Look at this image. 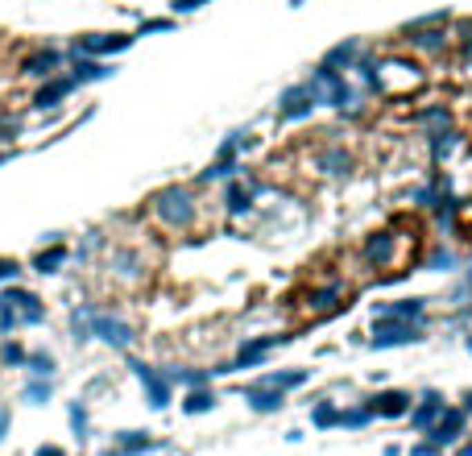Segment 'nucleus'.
Returning <instances> with one entry per match:
<instances>
[{
	"label": "nucleus",
	"mask_w": 472,
	"mask_h": 456,
	"mask_svg": "<svg viewBox=\"0 0 472 456\" xmlns=\"http://www.w3.org/2000/svg\"><path fill=\"white\" fill-rule=\"evenodd\" d=\"M307 370H278V374H265L261 382L265 386H274V390H299V386H307Z\"/></svg>",
	"instance_id": "nucleus-16"
},
{
	"label": "nucleus",
	"mask_w": 472,
	"mask_h": 456,
	"mask_svg": "<svg viewBox=\"0 0 472 456\" xmlns=\"http://www.w3.org/2000/svg\"><path fill=\"white\" fill-rule=\"evenodd\" d=\"M410 456H444V448H435V444H415Z\"/></svg>",
	"instance_id": "nucleus-24"
},
{
	"label": "nucleus",
	"mask_w": 472,
	"mask_h": 456,
	"mask_svg": "<svg viewBox=\"0 0 472 456\" xmlns=\"http://www.w3.org/2000/svg\"><path fill=\"white\" fill-rule=\"evenodd\" d=\"M469 353H472V336H469Z\"/></svg>",
	"instance_id": "nucleus-28"
},
{
	"label": "nucleus",
	"mask_w": 472,
	"mask_h": 456,
	"mask_svg": "<svg viewBox=\"0 0 472 456\" xmlns=\"http://www.w3.org/2000/svg\"><path fill=\"white\" fill-rule=\"evenodd\" d=\"M307 170L315 179H344L352 170V149L340 145V141H319L311 154H307Z\"/></svg>",
	"instance_id": "nucleus-5"
},
{
	"label": "nucleus",
	"mask_w": 472,
	"mask_h": 456,
	"mask_svg": "<svg viewBox=\"0 0 472 456\" xmlns=\"http://www.w3.org/2000/svg\"><path fill=\"white\" fill-rule=\"evenodd\" d=\"M311 423H315V428H340V411H336L332 403H319V407L311 411Z\"/></svg>",
	"instance_id": "nucleus-20"
},
{
	"label": "nucleus",
	"mask_w": 472,
	"mask_h": 456,
	"mask_svg": "<svg viewBox=\"0 0 472 456\" xmlns=\"http://www.w3.org/2000/svg\"><path fill=\"white\" fill-rule=\"evenodd\" d=\"M402 37L415 58H444L452 46V33L444 25H415V29H402Z\"/></svg>",
	"instance_id": "nucleus-7"
},
{
	"label": "nucleus",
	"mask_w": 472,
	"mask_h": 456,
	"mask_svg": "<svg viewBox=\"0 0 472 456\" xmlns=\"http://www.w3.org/2000/svg\"><path fill=\"white\" fill-rule=\"evenodd\" d=\"M199 4H207V0H174L178 12H191V8H199Z\"/></svg>",
	"instance_id": "nucleus-25"
},
{
	"label": "nucleus",
	"mask_w": 472,
	"mask_h": 456,
	"mask_svg": "<svg viewBox=\"0 0 472 456\" xmlns=\"http://www.w3.org/2000/svg\"><path fill=\"white\" fill-rule=\"evenodd\" d=\"M456 145H460V133H456V129H440V133H431V158H435V162H444Z\"/></svg>",
	"instance_id": "nucleus-18"
},
{
	"label": "nucleus",
	"mask_w": 472,
	"mask_h": 456,
	"mask_svg": "<svg viewBox=\"0 0 472 456\" xmlns=\"http://www.w3.org/2000/svg\"><path fill=\"white\" fill-rule=\"evenodd\" d=\"M373 419V411L369 407H357V411H340V428H365Z\"/></svg>",
	"instance_id": "nucleus-21"
},
{
	"label": "nucleus",
	"mask_w": 472,
	"mask_h": 456,
	"mask_svg": "<svg viewBox=\"0 0 472 456\" xmlns=\"http://www.w3.org/2000/svg\"><path fill=\"white\" fill-rule=\"evenodd\" d=\"M419 87H427V66L423 58L415 54H402V50H390L373 62V91L386 95V100H406L415 95Z\"/></svg>",
	"instance_id": "nucleus-1"
},
{
	"label": "nucleus",
	"mask_w": 472,
	"mask_h": 456,
	"mask_svg": "<svg viewBox=\"0 0 472 456\" xmlns=\"http://www.w3.org/2000/svg\"><path fill=\"white\" fill-rule=\"evenodd\" d=\"M245 399H249L257 411H278V407L286 403V390H274V386L257 382V386H249V390H245Z\"/></svg>",
	"instance_id": "nucleus-15"
},
{
	"label": "nucleus",
	"mask_w": 472,
	"mask_h": 456,
	"mask_svg": "<svg viewBox=\"0 0 472 456\" xmlns=\"http://www.w3.org/2000/svg\"><path fill=\"white\" fill-rule=\"evenodd\" d=\"M286 336H257V340H245L240 345V353H236V365L240 370H249V365H261L265 361V353L274 349V345H282Z\"/></svg>",
	"instance_id": "nucleus-13"
},
{
	"label": "nucleus",
	"mask_w": 472,
	"mask_h": 456,
	"mask_svg": "<svg viewBox=\"0 0 472 456\" xmlns=\"http://www.w3.org/2000/svg\"><path fill=\"white\" fill-rule=\"evenodd\" d=\"M402 228H406V216H394L386 228H377V232H369L365 241H361V262H365V270H394V266H402L410 253H406V237H402ZM398 274V270H394Z\"/></svg>",
	"instance_id": "nucleus-2"
},
{
	"label": "nucleus",
	"mask_w": 472,
	"mask_h": 456,
	"mask_svg": "<svg viewBox=\"0 0 472 456\" xmlns=\"http://www.w3.org/2000/svg\"><path fill=\"white\" fill-rule=\"evenodd\" d=\"M427 299H398V303H377V316H394V320H423Z\"/></svg>",
	"instance_id": "nucleus-14"
},
{
	"label": "nucleus",
	"mask_w": 472,
	"mask_h": 456,
	"mask_svg": "<svg viewBox=\"0 0 472 456\" xmlns=\"http://www.w3.org/2000/svg\"><path fill=\"white\" fill-rule=\"evenodd\" d=\"M315 108H319V95H315V83H311V79L286 87V91L278 95V112H282L286 120H307Z\"/></svg>",
	"instance_id": "nucleus-8"
},
{
	"label": "nucleus",
	"mask_w": 472,
	"mask_h": 456,
	"mask_svg": "<svg viewBox=\"0 0 472 456\" xmlns=\"http://www.w3.org/2000/svg\"><path fill=\"white\" fill-rule=\"evenodd\" d=\"M440 415H444V399H440V390H423L419 407H410V428H415V432H427Z\"/></svg>",
	"instance_id": "nucleus-12"
},
{
	"label": "nucleus",
	"mask_w": 472,
	"mask_h": 456,
	"mask_svg": "<svg viewBox=\"0 0 472 456\" xmlns=\"http://www.w3.org/2000/svg\"><path fill=\"white\" fill-rule=\"evenodd\" d=\"M369 411H373V415H381V419L410 415V394H406V390H381V394H373Z\"/></svg>",
	"instance_id": "nucleus-11"
},
{
	"label": "nucleus",
	"mask_w": 472,
	"mask_h": 456,
	"mask_svg": "<svg viewBox=\"0 0 472 456\" xmlns=\"http://www.w3.org/2000/svg\"><path fill=\"white\" fill-rule=\"evenodd\" d=\"M153 216L170 228V232H187L199 216V203H195V191L191 187H166L162 195H153Z\"/></svg>",
	"instance_id": "nucleus-4"
},
{
	"label": "nucleus",
	"mask_w": 472,
	"mask_h": 456,
	"mask_svg": "<svg viewBox=\"0 0 472 456\" xmlns=\"http://www.w3.org/2000/svg\"><path fill=\"white\" fill-rule=\"evenodd\" d=\"M415 125H423V129L440 133V129H448V125H452V116H448V108H444V104H431V108H423V112L415 116Z\"/></svg>",
	"instance_id": "nucleus-17"
},
{
	"label": "nucleus",
	"mask_w": 472,
	"mask_h": 456,
	"mask_svg": "<svg viewBox=\"0 0 472 456\" xmlns=\"http://www.w3.org/2000/svg\"><path fill=\"white\" fill-rule=\"evenodd\" d=\"M423 328L415 320H394V316H373V349H398V345H419Z\"/></svg>",
	"instance_id": "nucleus-6"
},
{
	"label": "nucleus",
	"mask_w": 472,
	"mask_h": 456,
	"mask_svg": "<svg viewBox=\"0 0 472 456\" xmlns=\"http://www.w3.org/2000/svg\"><path fill=\"white\" fill-rule=\"evenodd\" d=\"M464 423H469V411H464V407H444V415L427 428V440H431L435 448L456 444V440L464 436Z\"/></svg>",
	"instance_id": "nucleus-9"
},
{
	"label": "nucleus",
	"mask_w": 472,
	"mask_h": 456,
	"mask_svg": "<svg viewBox=\"0 0 472 456\" xmlns=\"http://www.w3.org/2000/svg\"><path fill=\"white\" fill-rule=\"evenodd\" d=\"M456 456H472V444H464V448H460V453H456Z\"/></svg>",
	"instance_id": "nucleus-27"
},
{
	"label": "nucleus",
	"mask_w": 472,
	"mask_h": 456,
	"mask_svg": "<svg viewBox=\"0 0 472 456\" xmlns=\"http://www.w3.org/2000/svg\"><path fill=\"white\" fill-rule=\"evenodd\" d=\"M348 295L352 286L344 278H328V282H315L299 295V316L303 320H323V316H336L348 307Z\"/></svg>",
	"instance_id": "nucleus-3"
},
{
	"label": "nucleus",
	"mask_w": 472,
	"mask_h": 456,
	"mask_svg": "<svg viewBox=\"0 0 472 456\" xmlns=\"http://www.w3.org/2000/svg\"><path fill=\"white\" fill-rule=\"evenodd\" d=\"M464 411H472V390L464 394Z\"/></svg>",
	"instance_id": "nucleus-26"
},
{
	"label": "nucleus",
	"mask_w": 472,
	"mask_h": 456,
	"mask_svg": "<svg viewBox=\"0 0 472 456\" xmlns=\"http://www.w3.org/2000/svg\"><path fill=\"white\" fill-rule=\"evenodd\" d=\"M211 403H216V399H211V394H207V390H195V394H191V399H187V411H191V415H199V411H207V407H211Z\"/></svg>",
	"instance_id": "nucleus-23"
},
{
	"label": "nucleus",
	"mask_w": 472,
	"mask_h": 456,
	"mask_svg": "<svg viewBox=\"0 0 472 456\" xmlns=\"http://www.w3.org/2000/svg\"><path fill=\"white\" fill-rule=\"evenodd\" d=\"M361 50H365V46H361L357 37H344L340 46H332V50L319 58V71H336V75H344V71H352V62H357Z\"/></svg>",
	"instance_id": "nucleus-10"
},
{
	"label": "nucleus",
	"mask_w": 472,
	"mask_h": 456,
	"mask_svg": "<svg viewBox=\"0 0 472 456\" xmlns=\"http://www.w3.org/2000/svg\"><path fill=\"white\" fill-rule=\"evenodd\" d=\"M456 266V257L448 253V249H435L431 257H427V270H452Z\"/></svg>",
	"instance_id": "nucleus-22"
},
{
	"label": "nucleus",
	"mask_w": 472,
	"mask_h": 456,
	"mask_svg": "<svg viewBox=\"0 0 472 456\" xmlns=\"http://www.w3.org/2000/svg\"><path fill=\"white\" fill-rule=\"evenodd\" d=\"M224 203H228V212H249L253 208V187H245V183H232L228 187V195H224Z\"/></svg>",
	"instance_id": "nucleus-19"
}]
</instances>
